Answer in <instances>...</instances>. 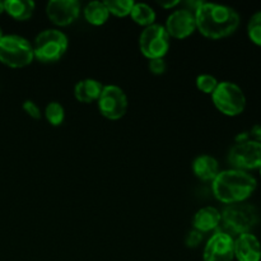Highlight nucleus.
I'll use <instances>...</instances> for the list:
<instances>
[{
  "label": "nucleus",
  "instance_id": "f257e3e1",
  "mask_svg": "<svg viewBox=\"0 0 261 261\" xmlns=\"http://www.w3.org/2000/svg\"><path fill=\"white\" fill-rule=\"evenodd\" d=\"M196 30L206 38L222 40L233 35L240 27V14L228 5L199 3L194 9Z\"/></svg>",
  "mask_w": 261,
  "mask_h": 261
},
{
  "label": "nucleus",
  "instance_id": "f03ea898",
  "mask_svg": "<svg viewBox=\"0 0 261 261\" xmlns=\"http://www.w3.org/2000/svg\"><path fill=\"white\" fill-rule=\"evenodd\" d=\"M256 188L257 181L251 173L234 168L221 171L212 181V190L216 199L227 205L245 203Z\"/></svg>",
  "mask_w": 261,
  "mask_h": 261
},
{
  "label": "nucleus",
  "instance_id": "7ed1b4c3",
  "mask_svg": "<svg viewBox=\"0 0 261 261\" xmlns=\"http://www.w3.org/2000/svg\"><path fill=\"white\" fill-rule=\"evenodd\" d=\"M222 231L234 236L251 233L252 229L259 224L260 214L256 206L249 203L229 204L221 213Z\"/></svg>",
  "mask_w": 261,
  "mask_h": 261
},
{
  "label": "nucleus",
  "instance_id": "20e7f679",
  "mask_svg": "<svg viewBox=\"0 0 261 261\" xmlns=\"http://www.w3.org/2000/svg\"><path fill=\"white\" fill-rule=\"evenodd\" d=\"M35 59L43 64L56 63L66 54L69 38L56 28H48L36 36L32 43Z\"/></svg>",
  "mask_w": 261,
  "mask_h": 261
},
{
  "label": "nucleus",
  "instance_id": "39448f33",
  "mask_svg": "<svg viewBox=\"0 0 261 261\" xmlns=\"http://www.w3.org/2000/svg\"><path fill=\"white\" fill-rule=\"evenodd\" d=\"M35 60L33 46L18 35H4L0 40V63L13 69L25 68Z\"/></svg>",
  "mask_w": 261,
  "mask_h": 261
},
{
  "label": "nucleus",
  "instance_id": "423d86ee",
  "mask_svg": "<svg viewBox=\"0 0 261 261\" xmlns=\"http://www.w3.org/2000/svg\"><path fill=\"white\" fill-rule=\"evenodd\" d=\"M212 101L221 114L231 117L241 115L246 107V96L241 87L228 81L219 82L212 93Z\"/></svg>",
  "mask_w": 261,
  "mask_h": 261
},
{
  "label": "nucleus",
  "instance_id": "0eeeda50",
  "mask_svg": "<svg viewBox=\"0 0 261 261\" xmlns=\"http://www.w3.org/2000/svg\"><path fill=\"white\" fill-rule=\"evenodd\" d=\"M139 48L148 60L165 58L170 50V36L165 27L157 23L145 27L140 33Z\"/></svg>",
  "mask_w": 261,
  "mask_h": 261
},
{
  "label": "nucleus",
  "instance_id": "6e6552de",
  "mask_svg": "<svg viewBox=\"0 0 261 261\" xmlns=\"http://www.w3.org/2000/svg\"><path fill=\"white\" fill-rule=\"evenodd\" d=\"M228 163L231 168L240 171L257 170L261 167V143L247 140L244 143H234L229 149Z\"/></svg>",
  "mask_w": 261,
  "mask_h": 261
},
{
  "label": "nucleus",
  "instance_id": "1a4fd4ad",
  "mask_svg": "<svg viewBox=\"0 0 261 261\" xmlns=\"http://www.w3.org/2000/svg\"><path fill=\"white\" fill-rule=\"evenodd\" d=\"M97 103H98V110L102 116L111 121L122 119L129 106L125 92L119 86H114V84L103 86Z\"/></svg>",
  "mask_w": 261,
  "mask_h": 261
},
{
  "label": "nucleus",
  "instance_id": "9d476101",
  "mask_svg": "<svg viewBox=\"0 0 261 261\" xmlns=\"http://www.w3.org/2000/svg\"><path fill=\"white\" fill-rule=\"evenodd\" d=\"M234 239L231 234L218 231L208 240L203 251L204 261H233Z\"/></svg>",
  "mask_w": 261,
  "mask_h": 261
},
{
  "label": "nucleus",
  "instance_id": "9b49d317",
  "mask_svg": "<svg viewBox=\"0 0 261 261\" xmlns=\"http://www.w3.org/2000/svg\"><path fill=\"white\" fill-rule=\"evenodd\" d=\"M81 14L78 0H51L46 5V15L58 27H66L75 22Z\"/></svg>",
  "mask_w": 261,
  "mask_h": 261
},
{
  "label": "nucleus",
  "instance_id": "f8f14e48",
  "mask_svg": "<svg viewBox=\"0 0 261 261\" xmlns=\"http://www.w3.org/2000/svg\"><path fill=\"white\" fill-rule=\"evenodd\" d=\"M163 27H165L170 38L185 40L196 31V20L194 12H191L190 9L173 10L168 15L166 24Z\"/></svg>",
  "mask_w": 261,
  "mask_h": 261
},
{
  "label": "nucleus",
  "instance_id": "ddd939ff",
  "mask_svg": "<svg viewBox=\"0 0 261 261\" xmlns=\"http://www.w3.org/2000/svg\"><path fill=\"white\" fill-rule=\"evenodd\" d=\"M233 251L237 261H261V244L252 233L237 236L234 239Z\"/></svg>",
  "mask_w": 261,
  "mask_h": 261
},
{
  "label": "nucleus",
  "instance_id": "4468645a",
  "mask_svg": "<svg viewBox=\"0 0 261 261\" xmlns=\"http://www.w3.org/2000/svg\"><path fill=\"white\" fill-rule=\"evenodd\" d=\"M221 212L214 206H204L199 209L193 219L194 229L200 233H208L221 226Z\"/></svg>",
  "mask_w": 261,
  "mask_h": 261
},
{
  "label": "nucleus",
  "instance_id": "2eb2a0df",
  "mask_svg": "<svg viewBox=\"0 0 261 261\" xmlns=\"http://www.w3.org/2000/svg\"><path fill=\"white\" fill-rule=\"evenodd\" d=\"M102 89H103V86L97 79H82L74 86V97L81 103H92V102L98 101Z\"/></svg>",
  "mask_w": 261,
  "mask_h": 261
},
{
  "label": "nucleus",
  "instance_id": "dca6fc26",
  "mask_svg": "<svg viewBox=\"0 0 261 261\" xmlns=\"http://www.w3.org/2000/svg\"><path fill=\"white\" fill-rule=\"evenodd\" d=\"M193 172L201 181H213L221 172L218 161L209 154H201L194 160Z\"/></svg>",
  "mask_w": 261,
  "mask_h": 261
},
{
  "label": "nucleus",
  "instance_id": "f3484780",
  "mask_svg": "<svg viewBox=\"0 0 261 261\" xmlns=\"http://www.w3.org/2000/svg\"><path fill=\"white\" fill-rule=\"evenodd\" d=\"M36 4L32 0H7L4 2V12L13 19L28 20L35 13Z\"/></svg>",
  "mask_w": 261,
  "mask_h": 261
},
{
  "label": "nucleus",
  "instance_id": "a211bd4d",
  "mask_svg": "<svg viewBox=\"0 0 261 261\" xmlns=\"http://www.w3.org/2000/svg\"><path fill=\"white\" fill-rule=\"evenodd\" d=\"M84 18L92 25H103L109 20L110 13L107 10L105 2H91L86 5L83 10Z\"/></svg>",
  "mask_w": 261,
  "mask_h": 261
},
{
  "label": "nucleus",
  "instance_id": "6ab92c4d",
  "mask_svg": "<svg viewBox=\"0 0 261 261\" xmlns=\"http://www.w3.org/2000/svg\"><path fill=\"white\" fill-rule=\"evenodd\" d=\"M130 17L134 20L137 24L142 25V27H149V25L155 23V12L150 5L145 4V3H134Z\"/></svg>",
  "mask_w": 261,
  "mask_h": 261
},
{
  "label": "nucleus",
  "instance_id": "aec40b11",
  "mask_svg": "<svg viewBox=\"0 0 261 261\" xmlns=\"http://www.w3.org/2000/svg\"><path fill=\"white\" fill-rule=\"evenodd\" d=\"M134 3V0H106L105 5L110 14L117 18H125L130 15Z\"/></svg>",
  "mask_w": 261,
  "mask_h": 261
},
{
  "label": "nucleus",
  "instance_id": "412c9836",
  "mask_svg": "<svg viewBox=\"0 0 261 261\" xmlns=\"http://www.w3.org/2000/svg\"><path fill=\"white\" fill-rule=\"evenodd\" d=\"M45 117L48 121V124L53 126H60L65 120V110H64L63 105L59 102H50L47 106L45 107Z\"/></svg>",
  "mask_w": 261,
  "mask_h": 261
},
{
  "label": "nucleus",
  "instance_id": "4be33fe9",
  "mask_svg": "<svg viewBox=\"0 0 261 261\" xmlns=\"http://www.w3.org/2000/svg\"><path fill=\"white\" fill-rule=\"evenodd\" d=\"M247 35L252 43L261 47V10L251 15L247 24Z\"/></svg>",
  "mask_w": 261,
  "mask_h": 261
},
{
  "label": "nucleus",
  "instance_id": "5701e85b",
  "mask_svg": "<svg viewBox=\"0 0 261 261\" xmlns=\"http://www.w3.org/2000/svg\"><path fill=\"white\" fill-rule=\"evenodd\" d=\"M196 88L200 92L205 94H211L216 91V88L218 87L219 82L217 81L216 76L211 75V74H200L196 78Z\"/></svg>",
  "mask_w": 261,
  "mask_h": 261
},
{
  "label": "nucleus",
  "instance_id": "b1692460",
  "mask_svg": "<svg viewBox=\"0 0 261 261\" xmlns=\"http://www.w3.org/2000/svg\"><path fill=\"white\" fill-rule=\"evenodd\" d=\"M23 111L28 115L30 117L35 120H40L42 117V112H41V109L38 107V105L32 99H27V101L23 102Z\"/></svg>",
  "mask_w": 261,
  "mask_h": 261
},
{
  "label": "nucleus",
  "instance_id": "393cba45",
  "mask_svg": "<svg viewBox=\"0 0 261 261\" xmlns=\"http://www.w3.org/2000/svg\"><path fill=\"white\" fill-rule=\"evenodd\" d=\"M166 68H167V65H166L165 59H153L148 63V69L154 75H162L166 71Z\"/></svg>",
  "mask_w": 261,
  "mask_h": 261
},
{
  "label": "nucleus",
  "instance_id": "a878e982",
  "mask_svg": "<svg viewBox=\"0 0 261 261\" xmlns=\"http://www.w3.org/2000/svg\"><path fill=\"white\" fill-rule=\"evenodd\" d=\"M201 242H203V233L195 231V229H193V231L189 232L188 236H186V240H185L186 246L190 247V249H195V247H198Z\"/></svg>",
  "mask_w": 261,
  "mask_h": 261
},
{
  "label": "nucleus",
  "instance_id": "bb28decb",
  "mask_svg": "<svg viewBox=\"0 0 261 261\" xmlns=\"http://www.w3.org/2000/svg\"><path fill=\"white\" fill-rule=\"evenodd\" d=\"M249 134L251 140L261 143V124H255L254 126L251 127V130L249 132Z\"/></svg>",
  "mask_w": 261,
  "mask_h": 261
},
{
  "label": "nucleus",
  "instance_id": "cd10ccee",
  "mask_svg": "<svg viewBox=\"0 0 261 261\" xmlns=\"http://www.w3.org/2000/svg\"><path fill=\"white\" fill-rule=\"evenodd\" d=\"M158 4H160V7L163 8V9H173V8H176L177 5H180L181 2H178V0H175V2H158Z\"/></svg>",
  "mask_w": 261,
  "mask_h": 261
},
{
  "label": "nucleus",
  "instance_id": "c85d7f7f",
  "mask_svg": "<svg viewBox=\"0 0 261 261\" xmlns=\"http://www.w3.org/2000/svg\"><path fill=\"white\" fill-rule=\"evenodd\" d=\"M251 138H250V134L249 132H242L240 133L239 135H237L236 138H234V140H236V143H244V142H247V140H250Z\"/></svg>",
  "mask_w": 261,
  "mask_h": 261
},
{
  "label": "nucleus",
  "instance_id": "c756f323",
  "mask_svg": "<svg viewBox=\"0 0 261 261\" xmlns=\"http://www.w3.org/2000/svg\"><path fill=\"white\" fill-rule=\"evenodd\" d=\"M4 13V2H0V14Z\"/></svg>",
  "mask_w": 261,
  "mask_h": 261
},
{
  "label": "nucleus",
  "instance_id": "7c9ffc66",
  "mask_svg": "<svg viewBox=\"0 0 261 261\" xmlns=\"http://www.w3.org/2000/svg\"><path fill=\"white\" fill-rule=\"evenodd\" d=\"M3 36H4V35H3V30H2V27H0V40L3 38Z\"/></svg>",
  "mask_w": 261,
  "mask_h": 261
},
{
  "label": "nucleus",
  "instance_id": "2f4dec72",
  "mask_svg": "<svg viewBox=\"0 0 261 261\" xmlns=\"http://www.w3.org/2000/svg\"><path fill=\"white\" fill-rule=\"evenodd\" d=\"M259 170H260V176H261V167L259 168Z\"/></svg>",
  "mask_w": 261,
  "mask_h": 261
}]
</instances>
